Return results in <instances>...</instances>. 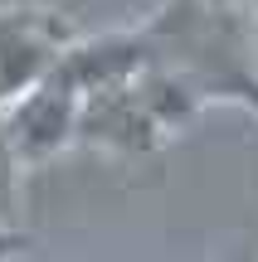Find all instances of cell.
Listing matches in <instances>:
<instances>
[{"label":"cell","instance_id":"cell-2","mask_svg":"<svg viewBox=\"0 0 258 262\" xmlns=\"http://www.w3.org/2000/svg\"><path fill=\"white\" fill-rule=\"evenodd\" d=\"M78 107H83V97L68 93L54 73L25 88L19 97H10L0 107V126H5V141L19 156V165L25 170L49 165L68 146H78Z\"/></svg>","mask_w":258,"mask_h":262},{"label":"cell","instance_id":"cell-3","mask_svg":"<svg viewBox=\"0 0 258 262\" xmlns=\"http://www.w3.org/2000/svg\"><path fill=\"white\" fill-rule=\"evenodd\" d=\"M78 34L64 10H44V5H5L0 10V88H5V102L54 73L58 54Z\"/></svg>","mask_w":258,"mask_h":262},{"label":"cell","instance_id":"cell-6","mask_svg":"<svg viewBox=\"0 0 258 262\" xmlns=\"http://www.w3.org/2000/svg\"><path fill=\"white\" fill-rule=\"evenodd\" d=\"M210 97L239 102V107H249V112L258 117V78L249 73V68H239V73H224L220 83H210Z\"/></svg>","mask_w":258,"mask_h":262},{"label":"cell","instance_id":"cell-5","mask_svg":"<svg viewBox=\"0 0 258 262\" xmlns=\"http://www.w3.org/2000/svg\"><path fill=\"white\" fill-rule=\"evenodd\" d=\"M19 180H25V165H19V156L10 150L5 126H0V224H15V209H19Z\"/></svg>","mask_w":258,"mask_h":262},{"label":"cell","instance_id":"cell-7","mask_svg":"<svg viewBox=\"0 0 258 262\" xmlns=\"http://www.w3.org/2000/svg\"><path fill=\"white\" fill-rule=\"evenodd\" d=\"M29 248V233L19 224H0V262H15Z\"/></svg>","mask_w":258,"mask_h":262},{"label":"cell","instance_id":"cell-1","mask_svg":"<svg viewBox=\"0 0 258 262\" xmlns=\"http://www.w3.org/2000/svg\"><path fill=\"white\" fill-rule=\"evenodd\" d=\"M200 102H205V88L190 73L151 63L127 83L83 97V107H78V146H97L122 160L156 156L166 141H175L190 126Z\"/></svg>","mask_w":258,"mask_h":262},{"label":"cell","instance_id":"cell-4","mask_svg":"<svg viewBox=\"0 0 258 262\" xmlns=\"http://www.w3.org/2000/svg\"><path fill=\"white\" fill-rule=\"evenodd\" d=\"M161 63V44L151 29H107L93 39H73L58 54L54 78L78 97H93L103 88H117L127 78H136L142 68Z\"/></svg>","mask_w":258,"mask_h":262},{"label":"cell","instance_id":"cell-8","mask_svg":"<svg viewBox=\"0 0 258 262\" xmlns=\"http://www.w3.org/2000/svg\"><path fill=\"white\" fill-rule=\"evenodd\" d=\"M210 5H229L234 10V5H249V0H210Z\"/></svg>","mask_w":258,"mask_h":262},{"label":"cell","instance_id":"cell-9","mask_svg":"<svg viewBox=\"0 0 258 262\" xmlns=\"http://www.w3.org/2000/svg\"><path fill=\"white\" fill-rule=\"evenodd\" d=\"M0 107H5V88H0Z\"/></svg>","mask_w":258,"mask_h":262}]
</instances>
